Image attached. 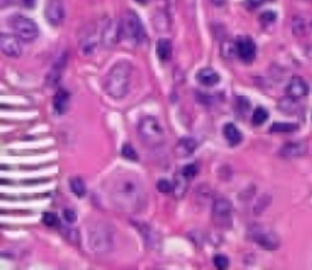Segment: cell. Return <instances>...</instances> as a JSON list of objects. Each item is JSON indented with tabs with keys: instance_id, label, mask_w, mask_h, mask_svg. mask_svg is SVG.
<instances>
[{
	"instance_id": "6da1fadb",
	"label": "cell",
	"mask_w": 312,
	"mask_h": 270,
	"mask_svg": "<svg viewBox=\"0 0 312 270\" xmlns=\"http://www.w3.org/2000/svg\"><path fill=\"white\" fill-rule=\"evenodd\" d=\"M110 199L118 209L134 214L146 205V190L136 176L122 175L113 181Z\"/></svg>"
},
{
	"instance_id": "7a4b0ae2",
	"label": "cell",
	"mask_w": 312,
	"mask_h": 270,
	"mask_svg": "<svg viewBox=\"0 0 312 270\" xmlns=\"http://www.w3.org/2000/svg\"><path fill=\"white\" fill-rule=\"evenodd\" d=\"M131 72L133 67L126 61L116 62L110 68V72L105 78V91L111 99L120 101V99L128 94L131 83Z\"/></svg>"
},
{
	"instance_id": "3957f363",
	"label": "cell",
	"mask_w": 312,
	"mask_h": 270,
	"mask_svg": "<svg viewBox=\"0 0 312 270\" xmlns=\"http://www.w3.org/2000/svg\"><path fill=\"white\" fill-rule=\"evenodd\" d=\"M119 27H120V38L125 40L126 42H131V44H139V42H142L146 37L142 20L139 19L136 12L130 9H126L122 14Z\"/></svg>"
},
{
	"instance_id": "277c9868",
	"label": "cell",
	"mask_w": 312,
	"mask_h": 270,
	"mask_svg": "<svg viewBox=\"0 0 312 270\" xmlns=\"http://www.w3.org/2000/svg\"><path fill=\"white\" fill-rule=\"evenodd\" d=\"M87 243L89 248L97 253V255H104L111 252L113 249V231L108 225L105 223H93L89 229V235H87Z\"/></svg>"
},
{
	"instance_id": "5b68a950",
	"label": "cell",
	"mask_w": 312,
	"mask_h": 270,
	"mask_svg": "<svg viewBox=\"0 0 312 270\" xmlns=\"http://www.w3.org/2000/svg\"><path fill=\"white\" fill-rule=\"evenodd\" d=\"M139 138L148 147H157L165 141L163 127L155 117H144L137 127Z\"/></svg>"
},
{
	"instance_id": "8992f818",
	"label": "cell",
	"mask_w": 312,
	"mask_h": 270,
	"mask_svg": "<svg viewBox=\"0 0 312 270\" xmlns=\"http://www.w3.org/2000/svg\"><path fill=\"white\" fill-rule=\"evenodd\" d=\"M232 204L229 199L218 197L215 199L214 207H212V220L221 229H230L233 225L232 219Z\"/></svg>"
},
{
	"instance_id": "52a82bcc",
	"label": "cell",
	"mask_w": 312,
	"mask_h": 270,
	"mask_svg": "<svg viewBox=\"0 0 312 270\" xmlns=\"http://www.w3.org/2000/svg\"><path fill=\"white\" fill-rule=\"evenodd\" d=\"M250 238L254 241L256 245H259L262 249L266 250H274L280 246V240L279 237L271 231L268 229L264 225H254L250 228Z\"/></svg>"
},
{
	"instance_id": "ba28073f",
	"label": "cell",
	"mask_w": 312,
	"mask_h": 270,
	"mask_svg": "<svg viewBox=\"0 0 312 270\" xmlns=\"http://www.w3.org/2000/svg\"><path fill=\"white\" fill-rule=\"evenodd\" d=\"M11 26L16 35L22 41H34L38 37V26L35 24L34 20L27 19L24 16H14L11 19Z\"/></svg>"
},
{
	"instance_id": "9c48e42d",
	"label": "cell",
	"mask_w": 312,
	"mask_h": 270,
	"mask_svg": "<svg viewBox=\"0 0 312 270\" xmlns=\"http://www.w3.org/2000/svg\"><path fill=\"white\" fill-rule=\"evenodd\" d=\"M101 42L104 44V47L107 49H111L115 47L119 40H120V27H119V23L111 20V19H107L104 21V24L101 26Z\"/></svg>"
},
{
	"instance_id": "30bf717a",
	"label": "cell",
	"mask_w": 312,
	"mask_h": 270,
	"mask_svg": "<svg viewBox=\"0 0 312 270\" xmlns=\"http://www.w3.org/2000/svg\"><path fill=\"white\" fill-rule=\"evenodd\" d=\"M45 17L52 26H60L66 17V8L63 0H49L45 8Z\"/></svg>"
},
{
	"instance_id": "8fae6325",
	"label": "cell",
	"mask_w": 312,
	"mask_h": 270,
	"mask_svg": "<svg viewBox=\"0 0 312 270\" xmlns=\"http://www.w3.org/2000/svg\"><path fill=\"white\" fill-rule=\"evenodd\" d=\"M22 40L17 35L0 34V50L11 58H19L22 55Z\"/></svg>"
},
{
	"instance_id": "7c38bea8",
	"label": "cell",
	"mask_w": 312,
	"mask_h": 270,
	"mask_svg": "<svg viewBox=\"0 0 312 270\" xmlns=\"http://www.w3.org/2000/svg\"><path fill=\"white\" fill-rule=\"evenodd\" d=\"M236 46V55L239 56L244 62H251L256 56V46H254V41L250 37H239L235 42Z\"/></svg>"
},
{
	"instance_id": "4fadbf2b",
	"label": "cell",
	"mask_w": 312,
	"mask_h": 270,
	"mask_svg": "<svg viewBox=\"0 0 312 270\" xmlns=\"http://www.w3.org/2000/svg\"><path fill=\"white\" fill-rule=\"evenodd\" d=\"M309 93V87L303 78L300 76H294L288 87H287V96L294 99V101H300V99H305Z\"/></svg>"
},
{
	"instance_id": "5bb4252c",
	"label": "cell",
	"mask_w": 312,
	"mask_h": 270,
	"mask_svg": "<svg viewBox=\"0 0 312 270\" xmlns=\"http://www.w3.org/2000/svg\"><path fill=\"white\" fill-rule=\"evenodd\" d=\"M97 37L101 38V32L97 35V29L95 26H90L84 31V34L81 35V40H79V47L84 55H90L92 52H95L96 44H97Z\"/></svg>"
},
{
	"instance_id": "9a60e30c",
	"label": "cell",
	"mask_w": 312,
	"mask_h": 270,
	"mask_svg": "<svg viewBox=\"0 0 312 270\" xmlns=\"http://www.w3.org/2000/svg\"><path fill=\"white\" fill-rule=\"evenodd\" d=\"M306 152H308V146L303 141H292V143H287L283 146L279 150V155L285 160H295L306 155Z\"/></svg>"
},
{
	"instance_id": "2e32d148",
	"label": "cell",
	"mask_w": 312,
	"mask_h": 270,
	"mask_svg": "<svg viewBox=\"0 0 312 270\" xmlns=\"http://www.w3.org/2000/svg\"><path fill=\"white\" fill-rule=\"evenodd\" d=\"M66 65H67V53L61 55L60 58L55 61V64L52 65L50 72L46 76V85H48V87H55V85L60 82Z\"/></svg>"
},
{
	"instance_id": "e0dca14e",
	"label": "cell",
	"mask_w": 312,
	"mask_h": 270,
	"mask_svg": "<svg viewBox=\"0 0 312 270\" xmlns=\"http://www.w3.org/2000/svg\"><path fill=\"white\" fill-rule=\"evenodd\" d=\"M196 141L191 137H184L181 140H178V143L175 146V153L180 158H188L191 156L195 150H196Z\"/></svg>"
},
{
	"instance_id": "ac0fdd59",
	"label": "cell",
	"mask_w": 312,
	"mask_h": 270,
	"mask_svg": "<svg viewBox=\"0 0 312 270\" xmlns=\"http://www.w3.org/2000/svg\"><path fill=\"white\" fill-rule=\"evenodd\" d=\"M196 79H198V82H200V83L206 85V87H214L215 83L219 82V75L215 72L214 68L206 67V68H201L200 72H198Z\"/></svg>"
},
{
	"instance_id": "d6986e66",
	"label": "cell",
	"mask_w": 312,
	"mask_h": 270,
	"mask_svg": "<svg viewBox=\"0 0 312 270\" xmlns=\"http://www.w3.org/2000/svg\"><path fill=\"white\" fill-rule=\"evenodd\" d=\"M69 101H70V94L67 90L64 88H60L58 91H56L55 97H53V109L56 114H64V112L67 111V106H69Z\"/></svg>"
},
{
	"instance_id": "ffe728a7",
	"label": "cell",
	"mask_w": 312,
	"mask_h": 270,
	"mask_svg": "<svg viewBox=\"0 0 312 270\" xmlns=\"http://www.w3.org/2000/svg\"><path fill=\"white\" fill-rule=\"evenodd\" d=\"M155 53H157L159 56V60L162 62H166L171 60V56H172V44H171V41L166 40V38H160L157 41V47H155Z\"/></svg>"
},
{
	"instance_id": "44dd1931",
	"label": "cell",
	"mask_w": 312,
	"mask_h": 270,
	"mask_svg": "<svg viewBox=\"0 0 312 270\" xmlns=\"http://www.w3.org/2000/svg\"><path fill=\"white\" fill-rule=\"evenodd\" d=\"M188 186H189V178L183 172H178L174 179V193H175L177 199L184 197V194L188 191Z\"/></svg>"
},
{
	"instance_id": "7402d4cb",
	"label": "cell",
	"mask_w": 312,
	"mask_h": 270,
	"mask_svg": "<svg viewBox=\"0 0 312 270\" xmlns=\"http://www.w3.org/2000/svg\"><path fill=\"white\" fill-rule=\"evenodd\" d=\"M222 132H224L225 140L229 141V143H230L232 146H236V145L240 143V141H242V134L239 132V129H238V127H236L233 123H227V125L224 126Z\"/></svg>"
},
{
	"instance_id": "603a6c76",
	"label": "cell",
	"mask_w": 312,
	"mask_h": 270,
	"mask_svg": "<svg viewBox=\"0 0 312 270\" xmlns=\"http://www.w3.org/2000/svg\"><path fill=\"white\" fill-rule=\"evenodd\" d=\"M299 129V126L295 123H274L271 126V132L274 134H291Z\"/></svg>"
},
{
	"instance_id": "cb8c5ba5",
	"label": "cell",
	"mask_w": 312,
	"mask_h": 270,
	"mask_svg": "<svg viewBox=\"0 0 312 270\" xmlns=\"http://www.w3.org/2000/svg\"><path fill=\"white\" fill-rule=\"evenodd\" d=\"M70 188H72V191H73V194L76 197H84V196H86V191H87L86 184H84V181L81 178H72V179H70Z\"/></svg>"
},
{
	"instance_id": "d4e9b609",
	"label": "cell",
	"mask_w": 312,
	"mask_h": 270,
	"mask_svg": "<svg viewBox=\"0 0 312 270\" xmlns=\"http://www.w3.org/2000/svg\"><path fill=\"white\" fill-rule=\"evenodd\" d=\"M268 119V111L262 106H258L256 109H254L253 112V125L254 126H261L266 122Z\"/></svg>"
},
{
	"instance_id": "484cf974",
	"label": "cell",
	"mask_w": 312,
	"mask_h": 270,
	"mask_svg": "<svg viewBox=\"0 0 312 270\" xmlns=\"http://www.w3.org/2000/svg\"><path fill=\"white\" fill-rule=\"evenodd\" d=\"M120 153H122V156L125 160H128V161H137L139 160V156H137V152L133 149V146L131 145H123L122 146V150H120Z\"/></svg>"
},
{
	"instance_id": "4316f807",
	"label": "cell",
	"mask_w": 312,
	"mask_h": 270,
	"mask_svg": "<svg viewBox=\"0 0 312 270\" xmlns=\"http://www.w3.org/2000/svg\"><path fill=\"white\" fill-rule=\"evenodd\" d=\"M305 27H306V24H305V20L302 17H295L292 20V32L295 35H302L305 32Z\"/></svg>"
},
{
	"instance_id": "83f0119b",
	"label": "cell",
	"mask_w": 312,
	"mask_h": 270,
	"mask_svg": "<svg viewBox=\"0 0 312 270\" xmlns=\"http://www.w3.org/2000/svg\"><path fill=\"white\" fill-rule=\"evenodd\" d=\"M157 190L163 194H169V193H172L174 191V186L171 182H169L168 179H160L157 182Z\"/></svg>"
},
{
	"instance_id": "f1b7e54d",
	"label": "cell",
	"mask_w": 312,
	"mask_h": 270,
	"mask_svg": "<svg viewBox=\"0 0 312 270\" xmlns=\"http://www.w3.org/2000/svg\"><path fill=\"white\" fill-rule=\"evenodd\" d=\"M43 223L46 226H56L58 225V216L55 212H45L43 214Z\"/></svg>"
},
{
	"instance_id": "f546056e",
	"label": "cell",
	"mask_w": 312,
	"mask_h": 270,
	"mask_svg": "<svg viewBox=\"0 0 312 270\" xmlns=\"http://www.w3.org/2000/svg\"><path fill=\"white\" fill-rule=\"evenodd\" d=\"M181 172L186 175L189 179H192L193 176H196V173H198V164H188V166H184L183 168H181Z\"/></svg>"
},
{
	"instance_id": "4dcf8cb0",
	"label": "cell",
	"mask_w": 312,
	"mask_h": 270,
	"mask_svg": "<svg viewBox=\"0 0 312 270\" xmlns=\"http://www.w3.org/2000/svg\"><path fill=\"white\" fill-rule=\"evenodd\" d=\"M214 264H215V267L216 269H219V270H224V269H227L229 267V258L227 257H224V255H216V257L214 258Z\"/></svg>"
},
{
	"instance_id": "1f68e13d",
	"label": "cell",
	"mask_w": 312,
	"mask_h": 270,
	"mask_svg": "<svg viewBox=\"0 0 312 270\" xmlns=\"http://www.w3.org/2000/svg\"><path fill=\"white\" fill-rule=\"evenodd\" d=\"M9 2L14 5H19L22 8H26V9H32L35 6V0H9Z\"/></svg>"
},
{
	"instance_id": "d6a6232c",
	"label": "cell",
	"mask_w": 312,
	"mask_h": 270,
	"mask_svg": "<svg viewBox=\"0 0 312 270\" xmlns=\"http://www.w3.org/2000/svg\"><path fill=\"white\" fill-rule=\"evenodd\" d=\"M268 2H273V0H247L245 6L248 9H256V8H259V6H262V5H265Z\"/></svg>"
},
{
	"instance_id": "836d02e7",
	"label": "cell",
	"mask_w": 312,
	"mask_h": 270,
	"mask_svg": "<svg viewBox=\"0 0 312 270\" xmlns=\"http://www.w3.org/2000/svg\"><path fill=\"white\" fill-rule=\"evenodd\" d=\"M259 19H261L262 23H273V21L276 20V14H274L273 11H266V12L262 14V16H261Z\"/></svg>"
},
{
	"instance_id": "e575fe53",
	"label": "cell",
	"mask_w": 312,
	"mask_h": 270,
	"mask_svg": "<svg viewBox=\"0 0 312 270\" xmlns=\"http://www.w3.org/2000/svg\"><path fill=\"white\" fill-rule=\"evenodd\" d=\"M64 219L69 223H75L76 222V212L73 209H64Z\"/></svg>"
},
{
	"instance_id": "d590c367",
	"label": "cell",
	"mask_w": 312,
	"mask_h": 270,
	"mask_svg": "<svg viewBox=\"0 0 312 270\" xmlns=\"http://www.w3.org/2000/svg\"><path fill=\"white\" fill-rule=\"evenodd\" d=\"M212 3H214L215 6H222L225 3V0H210Z\"/></svg>"
},
{
	"instance_id": "8d00e7d4",
	"label": "cell",
	"mask_w": 312,
	"mask_h": 270,
	"mask_svg": "<svg viewBox=\"0 0 312 270\" xmlns=\"http://www.w3.org/2000/svg\"><path fill=\"white\" fill-rule=\"evenodd\" d=\"M136 2L140 3V5H146V3L149 2V0H136Z\"/></svg>"
}]
</instances>
